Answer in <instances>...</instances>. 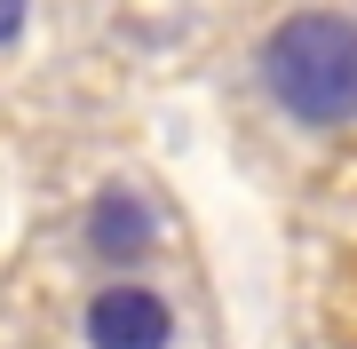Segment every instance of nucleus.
Returning a JSON list of instances; mask_svg holds the SVG:
<instances>
[{
	"label": "nucleus",
	"instance_id": "obj_2",
	"mask_svg": "<svg viewBox=\"0 0 357 349\" xmlns=\"http://www.w3.org/2000/svg\"><path fill=\"white\" fill-rule=\"evenodd\" d=\"M79 334H88V349H175V310H167V294H151V286L112 278L88 302Z\"/></svg>",
	"mask_w": 357,
	"mask_h": 349
},
{
	"label": "nucleus",
	"instance_id": "obj_4",
	"mask_svg": "<svg viewBox=\"0 0 357 349\" xmlns=\"http://www.w3.org/2000/svg\"><path fill=\"white\" fill-rule=\"evenodd\" d=\"M24 16H32V0H0V48L24 40Z\"/></svg>",
	"mask_w": 357,
	"mask_h": 349
},
{
	"label": "nucleus",
	"instance_id": "obj_1",
	"mask_svg": "<svg viewBox=\"0 0 357 349\" xmlns=\"http://www.w3.org/2000/svg\"><path fill=\"white\" fill-rule=\"evenodd\" d=\"M262 95L310 135L357 127V16L349 8L278 16L262 40Z\"/></svg>",
	"mask_w": 357,
	"mask_h": 349
},
{
	"label": "nucleus",
	"instance_id": "obj_3",
	"mask_svg": "<svg viewBox=\"0 0 357 349\" xmlns=\"http://www.w3.org/2000/svg\"><path fill=\"white\" fill-rule=\"evenodd\" d=\"M79 238H88V254L103 262V270H135V262H151V246H159V215H151V199H143L135 183H103V191L88 199Z\"/></svg>",
	"mask_w": 357,
	"mask_h": 349
}]
</instances>
